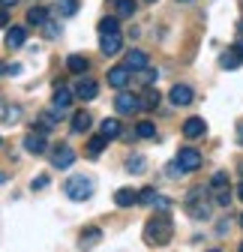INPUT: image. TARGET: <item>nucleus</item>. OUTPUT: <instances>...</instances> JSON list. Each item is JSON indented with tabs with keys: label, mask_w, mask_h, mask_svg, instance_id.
<instances>
[{
	"label": "nucleus",
	"mask_w": 243,
	"mask_h": 252,
	"mask_svg": "<svg viewBox=\"0 0 243 252\" xmlns=\"http://www.w3.org/2000/svg\"><path fill=\"white\" fill-rule=\"evenodd\" d=\"M144 240L150 246H168L174 240V222L168 213H156L153 219H147L144 225Z\"/></svg>",
	"instance_id": "f257e3e1"
},
{
	"label": "nucleus",
	"mask_w": 243,
	"mask_h": 252,
	"mask_svg": "<svg viewBox=\"0 0 243 252\" xmlns=\"http://www.w3.org/2000/svg\"><path fill=\"white\" fill-rule=\"evenodd\" d=\"M183 204H186V213H189L192 219H210V198H207V192H204L201 186L192 189Z\"/></svg>",
	"instance_id": "f03ea898"
},
{
	"label": "nucleus",
	"mask_w": 243,
	"mask_h": 252,
	"mask_svg": "<svg viewBox=\"0 0 243 252\" xmlns=\"http://www.w3.org/2000/svg\"><path fill=\"white\" fill-rule=\"evenodd\" d=\"M63 192H66V198H72V201H87L90 195H93V180L84 177V174H75V177H69V180L63 183Z\"/></svg>",
	"instance_id": "7ed1b4c3"
},
{
	"label": "nucleus",
	"mask_w": 243,
	"mask_h": 252,
	"mask_svg": "<svg viewBox=\"0 0 243 252\" xmlns=\"http://www.w3.org/2000/svg\"><path fill=\"white\" fill-rule=\"evenodd\" d=\"M174 162L180 165V171H183V174H189V171H198V168H201V153H198L195 147H180Z\"/></svg>",
	"instance_id": "20e7f679"
},
{
	"label": "nucleus",
	"mask_w": 243,
	"mask_h": 252,
	"mask_svg": "<svg viewBox=\"0 0 243 252\" xmlns=\"http://www.w3.org/2000/svg\"><path fill=\"white\" fill-rule=\"evenodd\" d=\"M114 108H117V114H135V111H144L141 96H135V93H126V90H120L117 96H114Z\"/></svg>",
	"instance_id": "39448f33"
},
{
	"label": "nucleus",
	"mask_w": 243,
	"mask_h": 252,
	"mask_svg": "<svg viewBox=\"0 0 243 252\" xmlns=\"http://www.w3.org/2000/svg\"><path fill=\"white\" fill-rule=\"evenodd\" d=\"M75 162V150L69 147V144H57L54 150H51V165L54 168H69Z\"/></svg>",
	"instance_id": "423d86ee"
},
{
	"label": "nucleus",
	"mask_w": 243,
	"mask_h": 252,
	"mask_svg": "<svg viewBox=\"0 0 243 252\" xmlns=\"http://www.w3.org/2000/svg\"><path fill=\"white\" fill-rule=\"evenodd\" d=\"M168 99H171V105L183 108V105H192L195 93H192V87H189V84H174V87H171V93H168Z\"/></svg>",
	"instance_id": "0eeeda50"
},
{
	"label": "nucleus",
	"mask_w": 243,
	"mask_h": 252,
	"mask_svg": "<svg viewBox=\"0 0 243 252\" xmlns=\"http://www.w3.org/2000/svg\"><path fill=\"white\" fill-rule=\"evenodd\" d=\"M75 99H81V102H90V99H96V93H99V84L93 81V78H78V84H75Z\"/></svg>",
	"instance_id": "6e6552de"
},
{
	"label": "nucleus",
	"mask_w": 243,
	"mask_h": 252,
	"mask_svg": "<svg viewBox=\"0 0 243 252\" xmlns=\"http://www.w3.org/2000/svg\"><path fill=\"white\" fill-rule=\"evenodd\" d=\"M24 150L27 153H45L48 150V141H45V132H39V129H33V132H27L24 135Z\"/></svg>",
	"instance_id": "1a4fd4ad"
},
{
	"label": "nucleus",
	"mask_w": 243,
	"mask_h": 252,
	"mask_svg": "<svg viewBox=\"0 0 243 252\" xmlns=\"http://www.w3.org/2000/svg\"><path fill=\"white\" fill-rule=\"evenodd\" d=\"M129 78H132V72H129L126 63H123V66H111V69H108V84L117 87V90H123V87L129 84Z\"/></svg>",
	"instance_id": "9d476101"
},
{
	"label": "nucleus",
	"mask_w": 243,
	"mask_h": 252,
	"mask_svg": "<svg viewBox=\"0 0 243 252\" xmlns=\"http://www.w3.org/2000/svg\"><path fill=\"white\" fill-rule=\"evenodd\" d=\"M114 204L117 207H132V204H138V189H129V186L117 189V192H114Z\"/></svg>",
	"instance_id": "9b49d317"
},
{
	"label": "nucleus",
	"mask_w": 243,
	"mask_h": 252,
	"mask_svg": "<svg viewBox=\"0 0 243 252\" xmlns=\"http://www.w3.org/2000/svg\"><path fill=\"white\" fill-rule=\"evenodd\" d=\"M72 99H75V93H72V90L57 87V90H54V99H51V102H54V111H66V108L72 105Z\"/></svg>",
	"instance_id": "f8f14e48"
},
{
	"label": "nucleus",
	"mask_w": 243,
	"mask_h": 252,
	"mask_svg": "<svg viewBox=\"0 0 243 252\" xmlns=\"http://www.w3.org/2000/svg\"><path fill=\"white\" fill-rule=\"evenodd\" d=\"M207 132V123L201 120V117H189L186 123H183V135L186 138H201Z\"/></svg>",
	"instance_id": "ddd939ff"
},
{
	"label": "nucleus",
	"mask_w": 243,
	"mask_h": 252,
	"mask_svg": "<svg viewBox=\"0 0 243 252\" xmlns=\"http://www.w3.org/2000/svg\"><path fill=\"white\" fill-rule=\"evenodd\" d=\"M120 33H108V36H99V51L105 54V57H111V54H117L120 51Z\"/></svg>",
	"instance_id": "4468645a"
},
{
	"label": "nucleus",
	"mask_w": 243,
	"mask_h": 252,
	"mask_svg": "<svg viewBox=\"0 0 243 252\" xmlns=\"http://www.w3.org/2000/svg\"><path fill=\"white\" fill-rule=\"evenodd\" d=\"M51 21V15H48V9L45 6H30L27 9V24H33V27H45Z\"/></svg>",
	"instance_id": "2eb2a0df"
},
{
	"label": "nucleus",
	"mask_w": 243,
	"mask_h": 252,
	"mask_svg": "<svg viewBox=\"0 0 243 252\" xmlns=\"http://www.w3.org/2000/svg\"><path fill=\"white\" fill-rule=\"evenodd\" d=\"M87 66H90V60H87L84 54H69V57H66V69H69V72H75V75L87 72Z\"/></svg>",
	"instance_id": "dca6fc26"
},
{
	"label": "nucleus",
	"mask_w": 243,
	"mask_h": 252,
	"mask_svg": "<svg viewBox=\"0 0 243 252\" xmlns=\"http://www.w3.org/2000/svg\"><path fill=\"white\" fill-rule=\"evenodd\" d=\"M24 42H27V30L24 27H9L6 30V45L9 48H21Z\"/></svg>",
	"instance_id": "f3484780"
},
{
	"label": "nucleus",
	"mask_w": 243,
	"mask_h": 252,
	"mask_svg": "<svg viewBox=\"0 0 243 252\" xmlns=\"http://www.w3.org/2000/svg\"><path fill=\"white\" fill-rule=\"evenodd\" d=\"M126 66H129L132 72L144 69V66H147V54H144V51H138V48H132V51L126 54Z\"/></svg>",
	"instance_id": "a211bd4d"
},
{
	"label": "nucleus",
	"mask_w": 243,
	"mask_h": 252,
	"mask_svg": "<svg viewBox=\"0 0 243 252\" xmlns=\"http://www.w3.org/2000/svg\"><path fill=\"white\" fill-rule=\"evenodd\" d=\"M90 123H93V117H90L87 111H75L72 114V132H87Z\"/></svg>",
	"instance_id": "6ab92c4d"
},
{
	"label": "nucleus",
	"mask_w": 243,
	"mask_h": 252,
	"mask_svg": "<svg viewBox=\"0 0 243 252\" xmlns=\"http://www.w3.org/2000/svg\"><path fill=\"white\" fill-rule=\"evenodd\" d=\"M114 15L117 18H132L135 15V0H114Z\"/></svg>",
	"instance_id": "aec40b11"
},
{
	"label": "nucleus",
	"mask_w": 243,
	"mask_h": 252,
	"mask_svg": "<svg viewBox=\"0 0 243 252\" xmlns=\"http://www.w3.org/2000/svg\"><path fill=\"white\" fill-rule=\"evenodd\" d=\"M54 9H57L60 18H72V15L78 12V0H57Z\"/></svg>",
	"instance_id": "412c9836"
},
{
	"label": "nucleus",
	"mask_w": 243,
	"mask_h": 252,
	"mask_svg": "<svg viewBox=\"0 0 243 252\" xmlns=\"http://www.w3.org/2000/svg\"><path fill=\"white\" fill-rule=\"evenodd\" d=\"M240 63H243V57H240V54H237L234 48H228V51H225V54L219 57V66H222V69H237Z\"/></svg>",
	"instance_id": "4be33fe9"
},
{
	"label": "nucleus",
	"mask_w": 243,
	"mask_h": 252,
	"mask_svg": "<svg viewBox=\"0 0 243 252\" xmlns=\"http://www.w3.org/2000/svg\"><path fill=\"white\" fill-rule=\"evenodd\" d=\"M159 99H162L159 90H150V87H147V90L141 93V105H144V111H153V108L159 105Z\"/></svg>",
	"instance_id": "5701e85b"
},
{
	"label": "nucleus",
	"mask_w": 243,
	"mask_h": 252,
	"mask_svg": "<svg viewBox=\"0 0 243 252\" xmlns=\"http://www.w3.org/2000/svg\"><path fill=\"white\" fill-rule=\"evenodd\" d=\"M96 30H99V36H108V33H120V24H117V15H111V18H102V21L96 24Z\"/></svg>",
	"instance_id": "b1692460"
},
{
	"label": "nucleus",
	"mask_w": 243,
	"mask_h": 252,
	"mask_svg": "<svg viewBox=\"0 0 243 252\" xmlns=\"http://www.w3.org/2000/svg\"><path fill=\"white\" fill-rule=\"evenodd\" d=\"M135 135H138V138H156V123H153V120H141V123L135 126Z\"/></svg>",
	"instance_id": "393cba45"
},
{
	"label": "nucleus",
	"mask_w": 243,
	"mask_h": 252,
	"mask_svg": "<svg viewBox=\"0 0 243 252\" xmlns=\"http://www.w3.org/2000/svg\"><path fill=\"white\" fill-rule=\"evenodd\" d=\"M159 201V192L153 186H144V189H138V204H156Z\"/></svg>",
	"instance_id": "a878e982"
},
{
	"label": "nucleus",
	"mask_w": 243,
	"mask_h": 252,
	"mask_svg": "<svg viewBox=\"0 0 243 252\" xmlns=\"http://www.w3.org/2000/svg\"><path fill=\"white\" fill-rule=\"evenodd\" d=\"M144 168H147V159H144V156L135 153V156H129V159H126V171H129V174H141Z\"/></svg>",
	"instance_id": "bb28decb"
},
{
	"label": "nucleus",
	"mask_w": 243,
	"mask_h": 252,
	"mask_svg": "<svg viewBox=\"0 0 243 252\" xmlns=\"http://www.w3.org/2000/svg\"><path fill=\"white\" fill-rule=\"evenodd\" d=\"M102 135H105V138H117V135H120V120H114V117L102 120Z\"/></svg>",
	"instance_id": "cd10ccee"
},
{
	"label": "nucleus",
	"mask_w": 243,
	"mask_h": 252,
	"mask_svg": "<svg viewBox=\"0 0 243 252\" xmlns=\"http://www.w3.org/2000/svg\"><path fill=\"white\" fill-rule=\"evenodd\" d=\"M105 141H108L105 135H93V138L87 141V153H90V156H99V153H102V147H105Z\"/></svg>",
	"instance_id": "c85d7f7f"
},
{
	"label": "nucleus",
	"mask_w": 243,
	"mask_h": 252,
	"mask_svg": "<svg viewBox=\"0 0 243 252\" xmlns=\"http://www.w3.org/2000/svg\"><path fill=\"white\" fill-rule=\"evenodd\" d=\"M54 123H57V120H54V114H51V111L39 114V120H36V126H39V132H51V129H54Z\"/></svg>",
	"instance_id": "c756f323"
},
{
	"label": "nucleus",
	"mask_w": 243,
	"mask_h": 252,
	"mask_svg": "<svg viewBox=\"0 0 243 252\" xmlns=\"http://www.w3.org/2000/svg\"><path fill=\"white\" fill-rule=\"evenodd\" d=\"M18 120H21V108H18V105H6V108H3V123L12 126V123H18Z\"/></svg>",
	"instance_id": "7c9ffc66"
},
{
	"label": "nucleus",
	"mask_w": 243,
	"mask_h": 252,
	"mask_svg": "<svg viewBox=\"0 0 243 252\" xmlns=\"http://www.w3.org/2000/svg\"><path fill=\"white\" fill-rule=\"evenodd\" d=\"M156 78H159V72H156V69H150V66L138 69V81H141V84H153Z\"/></svg>",
	"instance_id": "2f4dec72"
},
{
	"label": "nucleus",
	"mask_w": 243,
	"mask_h": 252,
	"mask_svg": "<svg viewBox=\"0 0 243 252\" xmlns=\"http://www.w3.org/2000/svg\"><path fill=\"white\" fill-rule=\"evenodd\" d=\"M99 237H102V231H99V228H84V231H81V240H84L87 246H93Z\"/></svg>",
	"instance_id": "473e14b6"
},
{
	"label": "nucleus",
	"mask_w": 243,
	"mask_h": 252,
	"mask_svg": "<svg viewBox=\"0 0 243 252\" xmlns=\"http://www.w3.org/2000/svg\"><path fill=\"white\" fill-rule=\"evenodd\" d=\"M228 186V174L225 171H216L213 177H210V189H225Z\"/></svg>",
	"instance_id": "72a5a7b5"
},
{
	"label": "nucleus",
	"mask_w": 243,
	"mask_h": 252,
	"mask_svg": "<svg viewBox=\"0 0 243 252\" xmlns=\"http://www.w3.org/2000/svg\"><path fill=\"white\" fill-rule=\"evenodd\" d=\"M213 198H216L219 207H228V204H231V189H228V186H225V189H216V195H213Z\"/></svg>",
	"instance_id": "f704fd0d"
},
{
	"label": "nucleus",
	"mask_w": 243,
	"mask_h": 252,
	"mask_svg": "<svg viewBox=\"0 0 243 252\" xmlns=\"http://www.w3.org/2000/svg\"><path fill=\"white\" fill-rule=\"evenodd\" d=\"M42 33H45V36H48V39H54V36H57V33H60V24H57V21H48V24H45V27H42Z\"/></svg>",
	"instance_id": "c9c22d12"
},
{
	"label": "nucleus",
	"mask_w": 243,
	"mask_h": 252,
	"mask_svg": "<svg viewBox=\"0 0 243 252\" xmlns=\"http://www.w3.org/2000/svg\"><path fill=\"white\" fill-rule=\"evenodd\" d=\"M30 186H33V189H45V186H48V177H45V174H39V177H36L33 183H30Z\"/></svg>",
	"instance_id": "e433bc0d"
},
{
	"label": "nucleus",
	"mask_w": 243,
	"mask_h": 252,
	"mask_svg": "<svg viewBox=\"0 0 243 252\" xmlns=\"http://www.w3.org/2000/svg\"><path fill=\"white\" fill-rule=\"evenodd\" d=\"M9 24V15H6V6H0V27Z\"/></svg>",
	"instance_id": "4c0bfd02"
},
{
	"label": "nucleus",
	"mask_w": 243,
	"mask_h": 252,
	"mask_svg": "<svg viewBox=\"0 0 243 252\" xmlns=\"http://www.w3.org/2000/svg\"><path fill=\"white\" fill-rule=\"evenodd\" d=\"M234 51H237V54L243 57V39H240V42H234Z\"/></svg>",
	"instance_id": "58836bf2"
},
{
	"label": "nucleus",
	"mask_w": 243,
	"mask_h": 252,
	"mask_svg": "<svg viewBox=\"0 0 243 252\" xmlns=\"http://www.w3.org/2000/svg\"><path fill=\"white\" fill-rule=\"evenodd\" d=\"M18 0H0V6H15Z\"/></svg>",
	"instance_id": "ea45409f"
},
{
	"label": "nucleus",
	"mask_w": 243,
	"mask_h": 252,
	"mask_svg": "<svg viewBox=\"0 0 243 252\" xmlns=\"http://www.w3.org/2000/svg\"><path fill=\"white\" fill-rule=\"evenodd\" d=\"M237 33H243V18H240V21H237Z\"/></svg>",
	"instance_id": "a19ab883"
},
{
	"label": "nucleus",
	"mask_w": 243,
	"mask_h": 252,
	"mask_svg": "<svg viewBox=\"0 0 243 252\" xmlns=\"http://www.w3.org/2000/svg\"><path fill=\"white\" fill-rule=\"evenodd\" d=\"M237 195H240V201H243V183H240V186H237Z\"/></svg>",
	"instance_id": "79ce46f5"
},
{
	"label": "nucleus",
	"mask_w": 243,
	"mask_h": 252,
	"mask_svg": "<svg viewBox=\"0 0 243 252\" xmlns=\"http://www.w3.org/2000/svg\"><path fill=\"white\" fill-rule=\"evenodd\" d=\"M240 144H243V123H240Z\"/></svg>",
	"instance_id": "37998d69"
},
{
	"label": "nucleus",
	"mask_w": 243,
	"mask_h": 252,
	"mask_svg": "<svg viewBox=\"0 0 243 252\" xmlns=\"http://www.w3.org/2000/svg\"><path fill=\"white\" fill-rule=\"evenodd\" d=\"M3 180H6V174H0V183H3Z\"/></svg>",
	"instance_id": "c03bdc74"
},
{
	"label": "nucleus",
	"mask_w": 243,
	"mask_h": 252,
	"mask_svg": "<svg viewBox=\"0 0 243 252\" xmlns=\"http://www.w3.org/2000/svg\"><path fill=\"white\" fill-rule=\"evenodd\" d=\"M240 228H243V213H240Z\"/></svg>",
	"instance_id": "a18cd8bd"
},
{
	"label": "nucleus",
	"mask_w": 243,
	"mask_h": 252,
	"mask_svg": "<svg viewBox=\"0 0 243 252\" xmlns=\"http://www.w3.org/2000/svg\"><path fill=\"white\" fill-rule=\"evenodd\" d=\"M207 252H222V249H207Z\"/></svg>",
	"instance_id": "49530a36"
},
{
	"label": "nucleus",
	"mask_w": 243,
	"mask_h": 252,
	"mask_svg": "<svg viewBox=\"0 0 243 252\" xmlns=\"http://www.w3.org/2000/svg\"><path fill=\"white\" fill-rule=\"evenodd\" d=\"M180 3H192V0H180Z\"/></svg>",
	"instance_id": "de8ad7c7"
},
{
	"label": "nucleus",
	"mask_w": 243,
	"mask_h": 252,
	"mask_svg": "<svg viewBox=\"0 0 243 252\" xmlns=\"http://www.w3.org/2000/svg\"><path fill=\"white\" fill-rule=\"evenodd\" d=\"M237 252H243V243H240V249H237Z\"/></svg>",
	"instance_id": "09e8293b"
},
{
	"label": "nucleus",
	"mask_w": 243,
	"mask_h": 252,
	"mask_svg": "<svg viewBox=\"0 0 243 252\" xmlns=\"http://www.w3.org/2000/svg\"><path fill=\"white\" fill-rule=\"evenodd\" d=\"M147 3H156V0H147Z\"/></svg>",
	"instance_id": "8fccbe9b"
}]
</instances>
